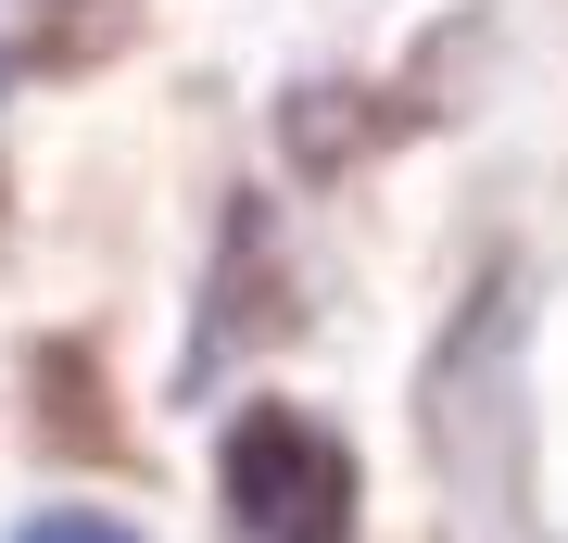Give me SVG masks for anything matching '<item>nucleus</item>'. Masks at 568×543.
Instances as JSON below:
<instances>
[{"label": "nucleus", "instance_id": "nucleus-2", "mask_svg": "<svg viewBox=\"0 0 568 543\" xmlns=\"http://www.w3.org/2000/svg\"><path fill=\"white\" fill-rule=\"evenodd\" d=\"M13 543H140V531H126V519H102V505H39Z\"/></svg>", "mask_w": 568, "mask_h": 543}, {"label": "nucleus", "instance_id": "nucleus-1", "mask_svg": "<svg viewBox=\"0 0 568 543\" xmlns=\"http://www.w3.org/2000/svg\"><path fill=\"white\" fill-rule=\"evenodd\" d=\"M215 505L241 543H354V443L316 404H241L215 443Z\"/></svg>", "mask_w": 568, "mask_h": 543}]
</instances>
